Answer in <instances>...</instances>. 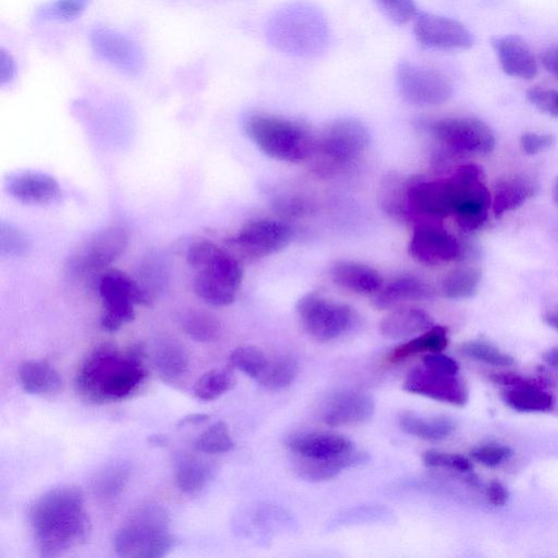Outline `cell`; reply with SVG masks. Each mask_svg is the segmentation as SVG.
<instances>
[{
	"mask_svg": "<svg viewBox=\"0 0 558 558\" xmlns=\"http://www.w3.org/2000/svg\"><path fill=\"white\" fill-rule=\"evenodd\" d=\"M146 378L142 345L121 350L104 343L90 352L81 364L76 389L86 401L105 404L130 398Z\"/></svg>",
	"mask_w": 558,
	"mask_h": 558,
	"instance_id": "1",
	"label": "cell"
},
{
	"mask_svg": "<svg viewBox=\"0 0 558 558\" xmlns=\"http://www.w3.org/2000/svg\"><path fill=\"white\" fill-rule=\"evenodd\" d=\"M30 521L43 557H56L81 545L90 532L83 495L69 485L39 497L30 509Z\"/></svg>",
	"mask_w": 558,
	"mask_h": 558,
	"instance_id": "2",
	"label": "cell"
},
{
	"mask_svg": "<svg viewBox=\"0 0 558 558\" xmlns=\"http://www.w3.org/2000/svg\"><path fill=\"white\" fill-rule=\"evenodd\" d=\"M245 131L262 153L276 160L300 163L314 154L316 137L300 120L255 113L246 118Z\"/></svg>",
	"mask_w": 558,
	"mask_h": 558,
	"instance_id": "3",
	"label": "cell"
},
{
	"mask_svg": "<svg viewBox=\"0 0 558 558\" xmlns=\"http://www.w3.org/2000/svg\"><path fill=\"white\" fill-rule=\"evenodd\" d=\"M174 544L167 510L153 503L138 507L118 530L114 546L120 557L160 558Z\"/></svg>",
	"mask_w": 558,
	"mask_h": 558,
	"instance_id": "4",
	"label": "cell"
},
{
	"mask_svg": "<svg viewBox=\"0 0 558 558\" xmlns=\"http://www.w3.org/2000/svg\"><path fill=\"white\" fill-rule=\"evenodd\" d=\"M270 38L281 51L309 57L317 55L325 48L327 27L316 9L294 4L274 16Z\"/></svg>",
	"mask_w": 558,
	"mask_h": 558,
	"instance_id": "5",
	"label": "cell"
},
{
	"mask_svg": "<svg viewBox=\"0 0 558 558\" xmlns=\"http://www.w3.org/2000/svg\"><path fill=\"white\" fill-rule=\"evenodd\" d=\"M369 145V132L355 118L330 122L316 138L314 154L317 169L324 173L345 170L358 163Z\"/></svg>",
	"mask_w": 558,
	"mask_h": 558,
	"instance_id": "6",
	"label": "cell"
},
{
	"mask_svg": "<svg viewBox=\"0 0 558 558\" xmlns=\"http://www.w3.org/2000/svg\"><path fill=\"white\" fill-rule=\"evenodd\" d=\"M424 130L443 151L454 155H488L496 146L493 130L482 120L471 117H447L421 120Z\"/></svg>",
	"mask_w": 558,
	"mask_h": 558,
	"instance_id": "7",
	"label": "cell"
},
{
	"mask_svg": "<svg viewBox=\"0 0 558 558\" xmlns=\"http://www.w3.org/2000/svg\"><path fill=\"white\" fill-rule=\"evenodd\" d=\"M484 178L482 168L475 164L458 167L449 178L453 215L465 233L478 232L488 222L492 198Z\"/></svg>",
	"mask_w": 558,
	"mask_h": 558,
	"instance_id": "8",
	"label": "cell"
},
{
	"mask_svg": "<svg viewBox=\"0 0 558 558\" xmlns=\"http://www.w3.org/2000/svg\"><path fill=\"white\" fill-rule=\"evenodd\" d=\"M99 293L104 308L102 326L109 333L134 320V306L150 307L153 303L148 290L120 270H107L102 274Z\"/></svg>",
	"mask_w": 558,
	"mask_h": 558,
	"instance_id": "9",
	"label": "cell"
},
{
	"mask_svg": "<svg viewBox=\"0 0 558 558\" xmlns=\"http://www.w3.org/2000/svg\"><path fill=\"white\" fill-rule=\"evenodd\" d=\"M297 313L304 330L323 342L340 338L354 323V313L349 306L315 293L299 299Z\"/></svg>",
	"mask_w": 558,
	"mask_h": 558,
	"instance_id": "10",
	"label": "cell"
},
{
	"mask_svg": "<svg viewBox=\"0 0 558 558\" xmlns=\"http://www.w3.org/2000/svg\"><path fill=\"white\" fill-rule=\"evenodd\" d=\"M397 83L402 98L420 107L443 105L454 94V87L443 73L410 61L399 64Z\"/></svg>",
	"mask_w": 558,
	"mask_h": 558,
	"instance_id": "11",
	"label": "cell"
},
{
	"mask_svg": "<svg viewBox=\"0 0 558 558\" xmlns=\"http://www.w3.org/2000/svg\"><path fill=\"white\" fill-rule=\"evenodd\" d=\"M243 277L239 260L220 248L207 265L197 272L195 291L212 306L226 307L235 301Z\"/></svg>",
	"mask_w": 558,
	"mask_h": 558,
	"instance_id": "12",
	"label": "cell"
},
{
	"mask_svg": "<svg viewBox=\"0 0 558 558\" xmlns=\"http://www.w3.org/2000/svg\"><path fill=\"white\" fill-rule=\"evenodd\" d=\"M291 228L275 220H257L246 224L226 244L237 256L259 260L283 251L291 243Z\"/></svg>",
	"mask_w": 558,
	"mask_h": 558,
	"instance_id": "13",
	"label": "cell"
},
{
	"mask_svg": "<svg viewBox=\"0 0 558 558\" xmlns=\"http://www.w3.org/2000/svg\"><path fill=\"white\" fill-rule=\"evenodd\" d=\"M410 254L421 264L437 267L462 259L464 247L438 221H425L414 231Z\"/></svg>",
	"mask_w": 558,
	"mask_h": 558,
	"instance_id": "14",
	"label": "cell"
},
{
	"mask_svg": "<svg viewBox=\"0 0 558 558\" xmlns=\"http://www.w3.org/2000/svg\"><path fill=\"white\" fill-rule=\"evenodd\" d=\"M128 247V234L120 228H108L90 236L70 258V269L92 273L116 262Z\"/></svg>",
	"mask_w": 558,
	"mask_h": 558,
	"instance_id": "15",
	"label": "cell"
},
{
	"mask_svg": "<svg viewBox=\"0 0 558 558\" xmlns=\"http://www.w3.org/2000/svg\"><path fill=\"white\" fill-rule=\"evenodd\" d=\"M404 390L438 402L465 406L469 400L466 385L455 375L420 364L410 372Z\"/></svg>",
	"mask_w": 558,
	"mask_h": 558,
	"instance_id": "16",
	"label": "cell"
},
{
	"mask_svg": "<svg viewBox=\"0 0 558 558\" xmlns=\"http://www.w3.org/2000/svg\"><path fill=\"white\" fill-rule=\"evenodd\" d=\"M414 35L423 47L441 51H467L475 44L473 35L464 24L429 13H418Z\"/></svg>",
	"mask_w": 558,
	"mask_h": 558,
	"instance_id": "17",
	"label": "cell"
},
{
	"mask_svg": "<svg viewBox=\"0 0 558 558\" xmlns=\"http://www.w3.org/2000/svg\"><path fill=\"white\" fill-rule=\"evenodd\" d=\"M94 53L128 76H138L144 68L140 48L124 35L105 27L95 28L90 37Z\"/></svg>",
	"mask_w": 558,
	"mask_h": 558,
	"instance_id": "18",
	"label": "cell"
},
{
	"mask_svg": "<svg viewBox=\"0 0 558 558\" xmlns=\"http://www.w3.org/2000/svg\"><path fill=\"white\" fill-rule=\"evenodd\" d=\"M7 193L15 200L30 206H44L57 202L62 196L59 181L51 174L22 170L5 178Z\"/></svg>",
	"mask_w": 558,
	"mask_h": 558,
	"instance_id": "19",
	"label": "cell"
},
{
	"mask_svg": "<svg viewBox=\"0 0 558 558\" xmlns=\"http://www.w3.org/2000/svg\"><path fill=\"white\" fill-rule=\"evenodd\" d=\"M376 412V402L361 392H343L334 395L322 411V420L329 427L363 424Z\"/></svg>",
	"mask_w": 558,
	"mask_h": 558,
	"instance_id": "20",
	"label": "cell"
},
{
	"mask_svg": "<svg viewBox=\"0 0 558 558\" xmlns=\"http://www.w3.org/2000/svg\"><path fill=\"white\" fill-rule=\"evenodd\" d=\"M287 447L302 459L324 460L339 457L354 450L346 437L330 432H310L290 437Z\"/></svg>",
	"mask_w": 558,
	"mask_h": 558,
	"instance_id": "21",
	"label": "cell"
},
{
	"mask_svg": "<svg viewBox=\"0 0 558 558\" xmlns=\"http://www.w3.org/2000/svg\"><path fill=\"white\" fill-rule=\"evenodd\" d=\"M492 46L502 70L507 76L521 80H532L536 77L537 62L521 38L517 36L495 38Z\"/></svg>",
	"mask_w": 558,
	"mask_h": 558,
	"instance_id": "22",
	"label": "cell"
},
{
	"mask_svg": "<svg viewBox=\"0 0 558 558\" xmlns=\"http://www.w3.org/2000/svg\"><path fill=\"white\" fill-rule=\"evenodd\" d=\"M536 192V182L527 174L515 173L499 179L492 199L495 217L502 218L521 208Z\"/></svg>",
	"mask_w": 558,
	"mask_h": 558,
	"instance_id": "23",
	"label": "cell"
},
{
	"mask_svg": "<svg viewBox=\"0 0 558 558\" xmlns=\"http://www.w3.org/2000/svg\"><path fill=\"white\" fill-rule=\"evenodd\" d=\"M330 277L337 286L359 295H376L385 284L376 269L353 261L336 262Z\"/></svg>",
	"mask_w": 558,
	"mask_h": 558,
	"instance_id": "24",
	"label": "cell"
},
{
	"mask_svg": "<svg viewBox=\"0 0 558 558\" xmlns=\"http://www.w3.org/2000/svg\"><path fill=\"white\" fill-rule=\"evenodd\" d=\"M433 326V319L428 312L420 308L405 307L386 316L380 324V332L388 339L406 340Z\"/></svg>",
	"mask_w": 558,
	"mask_h": 558,
	"instance_id": "25",
	"label": "cell"
},
{
	"mask_svg": "<svg viewBox=\"0 0 558 558\" xmlns=\"http://www.w3.org/2000/svg\"><path fill=\"white\" fill-rule=\"evenodd\" d=\"M20 382L27 393L37 397H53L63 388L59 372L44 360L25 361L20 367Z\"/></svg>",
	"mask_w": 558,
	"mask_h": 558,
	"instance_id": "26",
	"label": "cell"
},
{
	"mask_svg": "<svg viewBox=\"0 0 558 558\" xmlns=\"http://www.w3.org/2000/svg\"><path fill=\"white\" fill-rule=\"evenodd\" d=\"M153 364L159 378L167 384H178L187 376L190 371V354L176 340H161L153 353Z\"/></svg>",
	"mask_w": 558,
	"mask_h": 558,
	"instance_id": "27",
	"label": "cell"
},
{
	"mask_svg": "<svg viewBox=\"0 0 558 558\" xmlns=\"http://www.w3.org/2000/svg\"><path fill=\"white\" fill-rule=\"evenodd\" d=\"M429 286L419 277L413 275L400 276L376 294L375 304L380 310L393 309L407 302L428 298Z\"/></svg>",
	"mask_w": 558,
	"mask_h": 558,
	"instance_id": "28",
	"label": "cell"
},
{
	"mask_svg": "<svg viewBox=\"0 0 558 558\" xmlns=\"http://www.w3.org/2000/svg\"><path fill=\"white\" fill-rule=\"evenodd\" d=\"M367 460V455L355 450L324 460L302 459L299 462L300 477L311 482H322L337 477L342 470L359 466Z\"/></svg>",
	"mask_w": 558,
	"mask_h": 558,
	"instance_id": "29",
	"label": "cell"
},
{
	"mask_svg": "<svg viewBox=\"0 0 558 558\" xmlns=\"http://www.w3.org/2000/svg\"><path fill=\"white\" fill-rule=\"evenodd\" d=\"M401 429L421 440L437 442L450 438L456 430V424L449 417H423L414 413H404L399 418Z\"/></svg>",
	"mask_w": 558,
	"mask_h": 558,
	"instance_id": "30",
	"label": "cell"
},
{
	"mask_svg": "<svg viewBox=\"0 0 558 558\" xmlns=\"http://www.w3.org/2000/svg\"><path fill=\"white\" fill-rule=\"evenodd\" d=\"M447 346V328L434 325L429 330L397 347L388 359L392 363H399L420 353L442 352Z\"/></svg>",
	"mask_w": 558,
	"mask_h": 558,
	"instance_id": "31",
	"label": "cell"
},
{
	"mask_svg": "<svg viewBox=\"0 0 558 558\" xmlns=\"http://www.w3.org/2000/svg\"><path fill=\"white\" fill-rule=\"evenodd\" d=\"M212 473L210 465L195 456L181 455L176 462V484L185 494H197L205 489Z\"/></svg>",
	"mask_w": 558,
	"mask_h": 558,
	"instance_id": "32",
	"label": "cell"
},
{
	"mask_svg": "<svg viewBox=\"0 0 558 558\" xmlns=\"http://www.w3.org/2000/svg\"><path fill=\"white\" fill-rule=\"evenodd\" d=\"M503 401L519 413H546L554 407L551 395L540 387L510 388L503 393Z\"/></svg>",
	"mask_w": 558,
	"mask_h": 558,
	"instance_id": "33",
	"label": "cell"
},
{
	"mask_svg": "<svg viewBox=\"0 0 558 558\" xmlns=\"http://www.w3.org/2000/svg\"><path fill=\"white\" fill-rule=\"evenodd\" d=\"M181 326L185 334L200 342H216L222 335L220 320L205 310H190L181 317Z\"/></svg>",
	"mask_w": 558,
	"mask_h": 558,
	"instance_id": "34",
	"label": "cell"
},
{
	"mask_svg": "<svg viewBox=\"0 0 558 558\" xmlns=\"http://www.w3.org/2000/svg\"><path fill=\"white\" fill-rule=\"evenodd\" d=\"M481 283V272L475 267L452 270L442 282V293L449 299L463 300L473 297Z\"/></svg>",
	"mask_w": 558,
	"mask_h": 558,
	"instance_id": "35",
	"label": "cell"
},
{
	"mask_svg": "<svg viewBox=\"0 0 558 558\" xmlns=\"http://www.w3.org/2000/svg\"><path fill=\"white\" fill-rule=\"evenodd\" d=\"M299 374V364L293 356L270 361L259 384L268 390L280 391L290 387Z\"/></svg>",
	"mask_w": 558,
	"mask_h": 558,
	"instance_id": "36",
	"label": "cell"
},
{
	"mask_svg": "<svg viewBox=\"0 0 558 558\" xmlns=\"http://www.w3.org/2000/svg\"><path fill=\"white\" fill-rule=\"evenodd\" d=\"M235 386L236 379L231 369L215 368L197 381L194 392L198 400L212 402L232 391Z\"/></svg>",
	"mask_w": 558,
	"mask_h": 558,
	"instance_id": "37",
	"label": "cell"
},
{
	"mask_svg": "<svg viewBox=\"0 0 558 558\" xmlns=\"http://www.w3.org/2000/svg\"><path fill=\"white\" fill-rule=\"evenodd\" d=\"M234 367L251 379L259 381L270 362L265 353L255 346H241L231 354Z\"/></svg>",
	"mask_w": 558,
	"mask_h": 558,
	"instance_id": "38",
	"label": "cell"
},
{
	"mask_svg": "<svg viewBox=\"0 0 558 558\" xmlns=\"http://www.w3.org/2000/svg\"><path fill=\"white\" fill-rule=\"evenodd\" d=\"M235 444L231 436L229 426L219 421L206 430L196 441L197 451L218 455L229 453L234 449Z\"/></svg>",
	"mask_w": 558,
	"mask_h": 558,
	"instance_id": "39",
	"label": "cell"
},
{
	"mask_svg": "<svg viewBox=\"0 0 558 558\" xmlns=\"http://www.w3.org/2000/svg\"><path fill=\"white\" fill-rule=\"evenodd\" d=\"M460 352L473 360L494 366H511L515 360L511 355L502 352L495 346L481 340H472L463 343Z\"/></svg>",
	"mask_w": 558,
	"mask_h": 558,
	"instance_id": "40",
	"label": "cell"
},
{
	"mask_svg": "<svg viewBox=\"0 0 558 558\" xmlns=\"http://www.w3.org/2000/svg\"><path fill=\"white\" fill-rule=\"evenodd\" d=\"M91 0H54L42 8L38 17L41 21L73 22L88 9Z\"/></svg>",
	"mask_w": 558,
	"mask_h": 558,
	"instance_id": "41",
	"label": "cell"
},
{
	"mask_svg": "<svg viewBox=\"0 0 558 558\" xmlns=\"http://www.w3.org/2000/svg\"><path fill=\"white\" fill-rule=\"evenodd\" d=\"M129 479V469L125 465H114L102 471L95 480V491L105 498L119 495Z\"/></svg>",
	"mask_w": 558,
	"mask_h": 558,
	"instance_id": "42",
	"label": "cell"
},
{
	"mask_svg": "<svg viewBox=\"0 0 558 558\" xmlns=\"http://www.w3.org/2000/svg\"><path fill=\"white\" fill-rule=\"evenodd\" d=\"M31 250L28 237L17 228L2 223L0 226V252L2 256L23 257Z\"/></svg>",
	"mask_w": 558,
	"mask_h": 558,
	"instance_id": "43",
	"label": "cell"
},
{
	"mask_svg": "<svg viewBox=\"0 0 558 558\" xmlns=\"http://www.w3.org/2000/svg\"><path fill=\"white\" fill-rule=\"evenodd\" d=\"M379 8L397 25H407L418 15L415 0H376Z\"/></svg>",
	"mask_w": 558,
	"mask_h": 558,
	"instance_id": "44",
	"label": "cell"
},
{
	"mask_svg": "<svg viewBox=\"0 0 558 558\" xmlns=\"http://www.w3.org/2000/svg\"><path fill=\"white\" fill-rule=\"evenodd\" d=\"M424 464L431 468H445L458 472H469L472 465L468 458L458 454H450L436 450L427 451L423 456Z\"/></svg>",
	"mask_w": 558,
	"mask_h": 558,
	"instance_id": "45",
	"label": "cell"
},
{
	"mask_svg": "<svg viewBox=\"0 0 558 558\" xmlns=\"http://www.w3.org/2000/svg\"><path fill=\"white\" fill-rule=\"evenodd\" d=\"M527 99L540 112L558 119V91L542 87L528 90Z\"/></svg>",
	"mask_w": 558,
	"mask_h": 558,
	"instance_id": "46",
	"label": "cell"
},
{
	"mask_svg": "<svg viewBox=\"0 0 558 558\" xmlns=\"http://www.w3.org/2000/svg\"><path fill=\"white\" fill-rule=\"evenodd\" d=\"M470 455L481 465L494 468L507 460L512 455V452L508 446L505 445L486 444L473 449L470 452Z\"/></svg>",
	"mask_w": 558,
	"mask_h": 558,
	"instance_id": "47",
	"label": "cell"
},
{
	"mask_svg": "<svg viewBox=\"0 0 558 558\" xmlns=\"http://www.w3.org/2000/svg\"><path fill=\"white\" fill-rule=\"evenodd\" d=\"M554 143L555 137L548 133L525 132L520 137V147L527 155H536Z\"/></svg>",
	"mask_w": 558,
	"mask_h": 558,
	"instance_id": "48",
	"label": "cell"
},
{
	"mask_svg": "<svg viewBox=\"0 0 558 558\" xmlns=\"http://www.w3.org/2000/svg\"><path fill=\"white\" fill-rule=\"evenodd\" d=\"M490 379L495 385L502 386V387H509V388H521V387H540L542 388V385L533 378L511 374V372H497V374H492L490 376Z\"/></svg>",
	"mask_w": 558,
	"mask_h": 558,
	"instance_id": "49",
	"label": "cell"
},
{
	"mask_svg": "<svg viewBox=\"0 0 558 558\" xmlns=\"http://www.w3.org/2000/svg\"><path fill=\"white\" fill-rule=\"evenodd\" d=\"M423 364L449 375L457 376L459 372L457 361L442 352L427 353L423 359Z\"/></svg>",
	"mask_w": 558,
	"mask_h": 558,
	"instance_id": "50",
	"label": "cell"
},
{
	"mask_svg": "<svg viewBox=\"0 0 558 558\" xmlns=\"http://www.w3.org/2000/svg\"><path fill=\"white\" fill-rule=\"evenodd\" d=\"M16 63L11 54L2 50L0 52V83H11L16 77Z\"/></svg>",
	"mask_w": 558,
	"mask_h": 558,
	"instance_id": "51",
	"label": "cell"
},
{
	"mask_svg": "<svg viewBox=\"0 0 558 558\" xmlns=\"http://www.w3.org/2000/svg\"><path fill=\"white\" fill-rule=\"evenodd\" d=\"M486 497L491 505L502 507L508 502L509 493L501 482L493 481L488 486Z\"/></svg>",
	"mask_w": 558,
	"mask_h": 558,
	"instance_id": "52",
	"label": "cell"
},
{
	"mask_svg": "<svg viewBox=\"0 0 558 558\" xmlns=\"http://www.w3.org/2000/svg\"><path fill=\"white\" fill-rule=\"evenodd\" d=\"M542 65L558 78V47L550 48L543 53Z\"/></svg>",
	"mask_w": 558,
	"mask_h": 558,
	"instance_id": "53",
	"label": "cell"
},
{
	"mask_svg": "<svg viewBox=\"0 0 558 558\" xmlns=\"http://www.w3.org/2000/svg\"><path fill=\"white\" fill-rule=\"evenodd\" d=\"M210 419L208 415L205 414H194L190 416H185L178 423V429L184 428L187 426H198L207 423Z\"/></svg>",
	"mask_w": 558,
	"mask_h": 558,
	"instance_id": "54",
	"label": "cell"
},
{
	"mask_svg": "<svg viewBox=\"0 0 558 558\" xmlns=\"http://www.w3.org/2000/svg\"><path fill=\"white\" fill-rule=\"evenodd\" d=\"M543 360L546 364L558 367V347L548 349L543 353Z\"/></svg>",
	"mask_w": 558,
	"mask_h": 558,
	"instance_id": "55",
	"label": "cell"
},
{
	"mask_svg": "<svg viewBox=\"0 0 558 558\" xmlns=\"http://www.w3.org/2000/svg\"><path fill=\"white\" fill-rule=\"evenodd\" d=\"M544 321L545 323L553 327L554 329L558 330V309L556 310H553V311H548L545 315H544Z\"/></svg>",
	"mask_w": 558,
	"mask_h": 558,
	"instance_id": "56",
	"label": "cell"
},
{
	"mask_svg": "<svg viewBox=\"0 0 558 558\" xmlns=\"http://www.w3.org/2000/svg\"><path fill=\"white\" fill-rule=\"evenodd\" d=\"M148 443L153 446H165L168 443V439L165 436L156 434L148 438Z\"/></svg>",
	"mask_w": 558,
	"mask_h": 558,
	"instance_id": "57",
	"label": "cell"
},
{
	"mask_svg": "<svg viewBox=\"0 0 558 558\" xmlns=\"http://www.w3.org/2000/svg\"><path fill=\"white\" fill-rule=\"evenodd\" d=\"M551 199L554 205L558 207V177L555 179L553 184Z\"/></svg>",
	"mask_w": 558,
	"mask_h": 558,
	"instance_id": "58",
	"label": "cell"
}]
</instances>
